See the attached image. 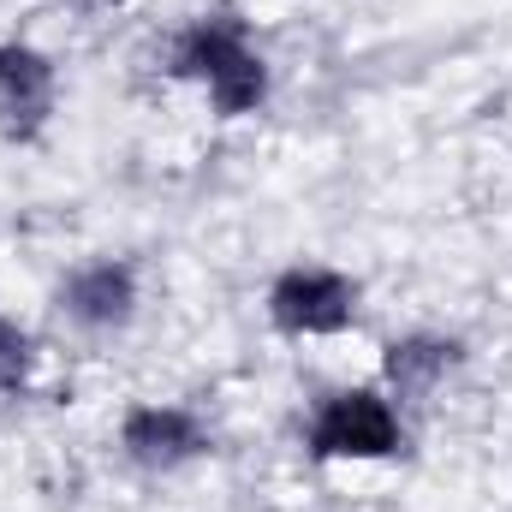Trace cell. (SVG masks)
<instances>
[{
    "instance_id": "cell-1",
    "label": "cell",
    "mask_w": 512,
    "mask_h": 512,
    "mask_svg": "<svg viewBox=\"0 0 512 512\" xmlns=\"http://www.w3.org/2000/svg\"><path fill=\"white\" fill-rule=\"evenodd\" d=\"M167 72L203 84L221 120H245V114H256L268 102V66L251 48V30H245V18L233 6H215V12L191 18L173 36Z\"/></svg>"
},
{
    "instance_id": "cell-8",
    "label": "cell",
    "mask_w": 512,
    "mask_h": 512,
    "mask_svg": "<svg viewBox=\"0 0 512 512\" xmlns=\"http://www.w3.org/2000/svg\"><path fill=\"white\" fill-rule=\"evenodd\" d=\"M30 370H36V346H30V334H24L18 322L0 316V393H18V387L30 382Z\"/></svg>"
},
{
    "instance_id": "cell-4",
    "label": "cell",
    "mask_w": 512,
    "mask_h": 512,
    "mask_svg": "<svg viewBox=\"0 0 512 512\" xmlns=\"http://www.w3.org/2000/svg\"><path fill=\"white\" fill-rule=\"evenodd\" d=\"M54 96H60L54 60L30 42H0V131L12 143L42 137V126L54 120Z\"/></svg>"
},
{
    "instance_id": "cell-6",
    "label": "cell",
    "mask_w": 512,
    "mask_h": 512,
    "mask_svg": "<svg viewBox=\"0 0 512 512\" xmlns=\"http://www.w3.org/2000/svg\"><path fill=\"white\" fill-rule=\"evenodd\" d=\"M131 310H137V268L120 256H102V262H84L66 274L60 286V316L72 328H90V334H114L126 328Z\"/></svg>"
},
{
    "instance_id": "cell-3",
    "label": "cell",
    "mask_w": 512,
    "mask_h": 512,
    "mask_svg": "<svg viewBox=\"0 0 512 512\" xmlns=\"http://www.w3.org/2000/svg\"><path fill=\"white\" fill-rule=\"evenodd\" d=\"M268 322L280 334H346L358 322V280L322 262H292L268 286Z\"/></svg>"
},
{
    "instance_id": "cell-7",
    "label": "cell",
    "mask_w": 512,
    "mask_h": 512,
    "mask_svg": "<svg viewBox=\"0 0 512 512\" xmlns=\"http://www.w3.org/2000/svg\"><path fill=\"white\" fill-rule=\"evenodd\" d=\"M459 358H465V346H459V340H447V334H405V340H393V346H387L382 376H387V387H393V399L423 405L435 387L459 370Z\"/></svg>"
},
{
    "instance_id": "cell-2",
    "label": "cell",
    "mask_w": 512,
    "mask_h": 512,
    "mask_svg": "<svg viewBox=\"0 0 512 512\" xmlns=\"http://www.w3.org/2000/svg\"><path fill=\"white\" fill-rule=\"evenodd\" d=\"M304 447L322 465H334V459H399L405 429H399V411L376 387H340L316 405V417L304 429Z\"/></svg>"
},
{
    "instance_id": "cell-5",
    "label": "cell",
    "mask_w": 512,
    "mask_h": 512,
    "mask_svg": "<svg viewBox=\"0 0 512 512\" xmlns=\"http://www.w3.org/2000/svg\"><path fill=\"white\" fill-rule=\"evenodd\" d=\"M120 447L143 471H179V465L203 459L215 447V435L185 405H131L126 423H120Z\"/></svg>"
}]
</instances>
